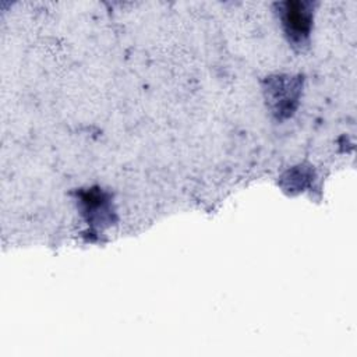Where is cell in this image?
Wrapping results in <instances>:
<instances>
[{
	"label": "cell",
	"instance_id": "2",
	"mask_svg": "<svg viewBox=\"0 0 357 357\" xmlns=\"http://www.w3.org/2000/svg\"><path fill=\"white\" fill-rule=\"evenodd\" d=\"M273 112L278 116H289L296 107L300 93V79L291 77H276L268 79L265 89Z\"/></svg>",
	"mask_w": 357,
	"mask_h": 357
},
{
	"label": "cell",
	"instance_id": "1",
	"mask_svg": "<svg viewBox=\"0 0 357 357\" xmlns=\"http://www.w3.org/2000/svg\"><path fill=\"white\" fill-rule=\"evenodd\" d=\"M279 14L289 40L301 46L307 42L312 26V6L307 1H284L279 4Z\"/></svg>",
	"mask_w": 357,
	"mask_h": 357
}]
</instances>
